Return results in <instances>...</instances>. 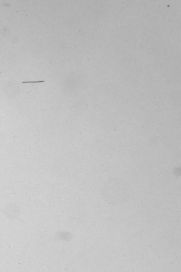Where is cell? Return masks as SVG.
Wrapping results in <instances>:
<instances>
[{"label": "cell", "instance_id": "1", "mask_svg": "<svg viewBox=\"0 0 181 272\" xmlns=\"http://www.w3.org/2000/svg\"><path fill=\"white\" fill-rule=\"evenodd\" d=\"M5 213L9 218L11 219H15L19 216L20 213L19 210L15 209H9L5 210Z\"/></svg>", "mask_w": 181, "mask_h": 272}]
</instances>
